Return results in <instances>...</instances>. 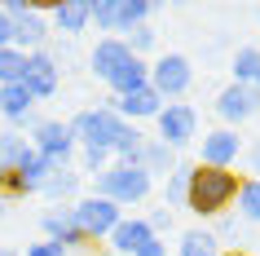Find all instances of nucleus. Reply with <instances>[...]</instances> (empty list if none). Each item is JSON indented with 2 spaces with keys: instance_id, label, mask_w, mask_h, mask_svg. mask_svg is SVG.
Here are the masks:
<instances>
[{
  "instance_id": "obj_1",
  "label": "nucleus",
  "mask_w": 260,
  "mask_h": 256,
  "mask_svg": "<svg viewBox=\"0 0 260 256\" xmlns=\"http://www.w3.org/2000/svg\"><path fill=\"white\" fill-rule=\"evenodd\" d=\"M238 186H243V177L230 173V168H199V163H194L190 190H185V208H190L199 221H216V216H225L234 208Z\"/></svg>"
},
{
  "instance_id": "obj_2",
  "label": "nucleus",
  "mask_w": 260,
  "mask_h": 256,
  "mask_svg": "<svg viewBox=\"0 0 260 256\" xmlns=\"http://www.w3.org/2000/svg\"><path fill=\"white\" fill-rule=\"evenodd\" d=\"M154 190V177L146 173V168H137V163H110L106 173L93 177V194L97 199H110L115 208H141V203L150 199Z\"/></svg>"
},
{
  "instance_id": "obj_3",
  "label": "nucleus",
  "mask_w": 260,
  "mask_h": 256,
  "mask_svg": "<svg viewBox=\"0 0 260 256\" xmlns=\"http://www.w3.org/2000/svg\"><path fill=\"white\" fill-rule=\"evenodd\" d=\"M67 124H71V137H75V146H80V150H115L119 133L128 128L106 102H102V106L80 110V115H71Z\"/></svg>"
},
{
  "instance_id": "obj_4",
  "label": "nucleus",
  "mask_w": 260,
  "mask_h": 256,
  "mask_svg": "<svg viewBox=\"0 0 260 256\" xmlns=\"http://www.w3.org/2000/svg\"><path fill=\"white\" fill-rule=\"evenodd\" d=\"M5 14H9V22H14V49H22V53H36V49H49V18H44L40 5H27V0H5L0 5Z\"/></svg>"
},
{
  "instance_id": "obj_5",
  "label": "nucleus",
  "mask_w": 260,
  "mask_h": 256,
  "mask_svg": "<svg viewBox=\"0 0 260 256\" xmlns=\"http://www.w3.org/2000/svg\"><path fill=\"white\" fill-rule=\"evenodd\" d=\"M71 216H75L80 234L88 239V247H93V243H106V239H110V230L123 221L119 208H115L110 199H97V194H80V199L71 203Z\"/></svg>"
},
{
  "instance_id": "obj_6",
  "label": "nucleus",
  "mask_w": 260,
  "mask_h": 256,
  "mask_svg": "<svg viewBox=\"0 0 260 256\" xmlns=\"http://www.w3.org/2000/svg\"><path fill=\"white\" fill-rule=\"evenodd\" d=\"M62 58L49 53V49H36V53H27V71H22V89L31 93V102L40 106V102H53L57 89H62Z\"/></svg>"
},
{
  "instance_id": "obj_7",
  "label": "nucleus",
  "mask_w": 260,
  "mask_h": 256,
  "mask_svg": "<svg viewBox=\"0 0 260 256\" xmlns=\"http://www.w3.org/2000/svg\"><path fill=\"white\" fill-rule=\"evenodd\" d=\"M194 84V62L185 53H159L150 62V89L164 102H181Z\"/></svg>"
},
{
  "instance_id": "obj_8",
  "label": "nucleus",
  "mask_w": 260,
  "mask_h": 256,
  "mask_svg": "<svg viewBox=\"0 0 260 256\" xmlns=\"http://www.w3.org/2000/svg\"><path fill=\"white\" fill-rule=\"evenodd\" d=\"M154 128H159V141H164L168 150H185L199 137V110L190 106V102H164V110L154 115Z\"/></svg>"
},
{
  "instance_id": "obj_9",
  "label": "nucleus",
  "mask_w": 260,
  "mask_h": 256,
  "mask_svg": "<svg viewBox=\"0 0 260 256\" xmlns=\"http://www.w3.org/2000/svg\"><path fill=\"white\" fill-rule=\"evenodd\" d=\"M27 141H31V150H40L44 159H53V163H71L80 155L67 120H36V128L27 133Z\"/></svg>"
},
{
  "instance_id": "obj_10",
  "label": "nucleus",
  "mask_w": 260,
  "mask_h": 256,
  "mask_svg": "<svg viewBox=\"0 0 260 256\" xmlns=\"http://www.w3.org/2000/svg\"><path fill=\"white\" fill-rule=\"evenodd\" d=\"M251 115H260V89L230 80L216 93V120H220V128H243Z\"/></svg>"
},
{
  "instance_id": "obj_11",
  "label": "nucleus",
  "mask_w": 260,
  "mask_h": 256,
  "mask_svg": "<svg viewBox=\"0 0 260 256\" xmlns=\"http://www.w3.org/2000/svg\"><path fill=\"white\" fill-rule=\"evenodd\" d=\"M243 159V137L238 128H212L199 137V168H238Z\"/></svg>"
},
{
  "instance_id": "obj_12",
  "label": "nucleus",
  "mask_w": 260,
  "mask_h": 256,
  "mask_svg": "<svg viewBox=\"0 0 260 256\" xmlns=\"http://www.w3.org/2000/svg\"><path fill=\"white\" fill-rule=\"evenodd\" d=\"M40 234L49 243H57L62 252H80V247H88V239L80 234L75 216H71V203H67V208H44V212H40Z\"/></svg>"
},
{
  "instance_id": "obj_13",
  "label": "nucleus",
  "mask_w": 260,
  "mask_h": 256,
  "mask_svg": "<svg viewBox=\"0 0 260 256\" xmlns=\"http://www.w3.org/2000/svg\"><path fill=\"white\" fill-rule=\"evenodd\" d=\"M106 106L115 110L123 124H137V128H141L146 120H154V115L164 110V97L146 84V89H133V93H123V97H106Z\"/></svg>"
},
{
  "instance_id": "obj_14",
  "label": "nucleus",
  "mask_w": 260,
  "mask_h": 256,
  "mask_svg": "<svg viewBox=\"0 0 260 256\" xmlns=\"http://www.w3.org/2000/svg\"><path fill=\"white\" fill-rule=\"evenodd\" d=\"M0 120L18 128V133H31L36 128V102L22 84H0Z\"/></svg>"
},
{
  "instance_id": "obj_15",
  "label": "nucleus",
  "mask_w": 260,
  "mask_h": 256,
  "mask_svg": "<svg viewBox=\"0 0 260 256\" xmlns=\"http://www.w3.org/2000/svg\"><path fill=\"white\" fill-rule=\"evenodd\" d=\"M128 58H133V49H128V44H123L119 36H97L93 53H88V71H93L97 80L106 84L110 75H115V71H119L123 62H128Z\"/></svg>"
},
{
  "instance_id": "obj_16",
  "label": "nucleus",
  "mask_w": 260,
  "mask_h": 256,
  "mask_svg": "<svg viewBox=\"0 0 260 256\" xmlns=\"http://www.w3.org/2000/svg\"><path fill=\"white\" fill-rule=\"evenodd\" d=\"M44 18H49V31H62L75 40L88 31V0H62L53 9H44Z\"/></svg>"
},
{
  "instance_id": "obj_17",
  "label": "nucleus",
  "mask_w": 260,
  "mask_h": 256,
  "mask_svg": "<svg viewBox=\"0 0 260 256\" xmlns=\"http://www.w3.org/2000/svg\"><path fill=\"white\" fill-rule=\"evenodd\" d=\"M80 177H84V173L75 168V163H62V168L49 173V181L40 186V194L53 203V208H67V203L80 199Z\"/></svg>"
},
{
  "instance_id": "obj_18",
  "label": "nucleus",
  "mask_w": 260,
  "mask_h": 256,
  "mask_svg": "<svg viewBox=\"0 0 260 256\" xmlns=\"http://www.w3.org/2000/svg\"><path fill=\"white\" fill-rule=\"evenodd\" d=\"M154 234H150V225H146V221H141V216H123L119 225L110 230V252H119V256H133L137 252V247H146V243H150Z\"/></svg>"
},
{
  "instance_id": "obj_19",
  "label": "nucleus",
  "mask_w": 260,
  "mask_h": 256,
  "mask_svg": "<svg viewBox=\"0 0 260 256\" xmlns=\"http://www.w3.org/2000/svg\"><path fill=\"white\" fill-rule=\"evenodd\" d=\"M146 84H150V62L146 58H128L106 80V89H110V97H123V93H133V89H146Z\"/></svg>"
},
{
  "instance_id": "obj_20",
  "label": "nucleus",
  "mask_w": 260,
  "mask_h": 256,
  "mask_svg": "<svg viewBox=\"0 0 260 256\" xmlns=\"http://www.w3.org/2000/svg\"><path fill=\"white\" fill-rule=\"evenodd\" d=\"M150 14H154L150 0H115V36L123 40L128 31L150 27Z\"/></svg>"
},
{
  "instance_id": "obj_21",
  "label": "nucleus",
  "mask_w": 260,
  "mask_h": 256,
  "mask_svg": "<svg viewBox=\"0 0 260 256\" xmlns=\"http://www.w3.org/2000/svg\"><path fill=\"white\" fill-rule=\"evenodd\" d=\"M177 163H181L177 150H168L159 137H146V141H141V168H146L150 177H168Z\"/></svg>"
},
{
  "instance_id": "obj_22",
  "label": "nucleus",
  "mask_w": 260,
  "mask_h": 256,
  "mask_svg": "<svg viewBox=\"0 0 260 256\" xmlns=\"http://www.w3.org/2000/svg\"><path fill=\"white\" fill-rule=\"evenodd\" d=\"M230 75H234V84L260 89V44H243V49L230 58Z\"/></svg>"
},
{
  "instance_id": "obj_23",
  "label": "nucleus",
  "mask_w": 260,
  "mask_h": 256,
  "mask_svg": "<svg viewBox=\"0 0 260 256\" xmlns=\"http://www.w3.org/2000/svg\"><path fill=\"white\" fill-rule=\"evenodd\" d=\"M53 168H62V163H53V159H44L40 150H27V155H22V159H18V168H14V173L22 177V181H27V186L36 190V194H40V186H44V181H49V173H53Z\"/></svg>"
},
{
  "instance_id": "obj_24",
  "label": "nucleus",
  "mask_w": 260,
  "mask_h": 256,
  "mask_svg": "<svg viewBox=\"0 0 260 256\" xmlns=\"http://www.w3.org/2000/svg\"><path fill=\"white\" fill-rule=\"evenodd\" d=\"M220 252H225V247L216 243V234H212V230H185L172 256H220Z\"/></svg>"
},
{
  "instance_id": "obj_25",
  "label": "nucleus",
  "mask_w": 260,
  "mask_h": 256,
  "mask_svg": "<svg viewBox=\"0 0 260 256\" xmlns=\"http://www.w3.org/2000/svg\"><path fill=\"white\" fill-rule=\"evenodd\" d=\"M190 173H194V163H177V168H172V173L164 177V208H168V212H172V208H185Z\"/></svg>"
},
{
  "instance_id": "obj_26",
  "label": "nucleus",
  "mask_w": 260,
  "mask_h": 256,
  "mask_svg": "<svg viewBox=\"0 0 260 256\" xmlns=\"http://www.w3.org/2000/svg\"><path fill=\"white\" fill-rule=\"evenodd\" d=\"M234 208H238V221H247V225H260V177H243Z\"/></svg>"
},
{
  "instance_id": "obj_27",
  "label": "nucleus",
  "mask_w": 260,
  "mask_h": 256,
  "mask_svg": "<svg viewBox=\"0 0 260 256\" xmlns=\"http://www.w3.org/2000/svg\"><path fill=\"white\" fill-rule=\"evenodd\" d=\"M31 150L27 133H18V128H0V173H14L18 159Z\"/></svg>"
},
{
  "instance_id": "obj_28",
  "label": "nucleus",
  "mask_w": 260,
  "mask_h": 256,
  "mask_svg": "<svg viewBox=\"0 0 260 256\" xmlns=\"http://www.w3.org/2000/svg\"><path fill=\"white\" fill-rule=\"evenodd\" d=\"M22 71H27V53L22 49H0V84H18L22 80Z\"/></svg>"
},
{
  "instance_id": "obj_29",
  "label": "nucleus",
  "mask_w": 260,
  "mask_h": 256,
  "mask_svg": "<svg viewBox=\"0 0 260 256\" xmlns=\"http://www.w3.org/2000/svg\"><path fill=\"white\" fill-rule=\"evenodd\" d=\"M88 27L115 36V0H88Z\"/></svg>"
},
{
  "instance_id": "obj_30",
  "label": "nucleus",
  "mask_w": 260,
  "mask_h": 256,
  "mask_svg": "<svg viewBox=\"0 0 260 256\" xmlns=\"http://www.w3.org/2000/svg\"><path fill=\"white\" fill-rule=\"evenodd\" d=\"M123 44L133 49V58H146V53H154L159 31H154V27H137V31H128V36H123Z\"/></svg>"
},
{
  "instance_id": "obj_31",
  "label": "nucleus",
  "mask_w": 260,
  "mask_h": 256,
  "mask_svg": "<svg viewBox=\"0 0 260 256\" xmlns=\"http://www.w3.org/2000/svg\"><path fill=\"white\" fill-rule=\"evenodd\" d=\"M110 163H115V159H110V150H80V173H106V168H110Z\"/></svg>"
},
{
  "instance_id": "obj_32",
  "label": "nucleus",
  "mask_w": 260,
  "mask_h": 256,
  "mask_svg": "<svg viewBox=\"0 0 260 256\" xmlns=\"http://www.w3.org/2000/svg\"><path fill=\"white\" fill-rule=\"evenodd\" d=\"M141 221L150 225V234H154V239H164L168 230H172V212H168V208H150V212L141 216Z\"/></svg>"
},
{
  "instance_id": "obj_33",
  "label": "nucleus",
  "mask_w": 260,
  "mask_h": 256,
  "mask_svg": "<svg viewBox=\"0 0 260 256\" xmlns=\"http://www.w3.org/2000/svg\"><path fill=\"white\" fill-rule=\"evenodd\" d=\"M22 256H67L57 243H49V239H40V243H27V252Z\"/></svg>"
},
{
  "instance_id": "obj_34",
  "label": "nucleus",
  "mask_w": 260,
  "mask_h": 256,
  "mask_svg": "<svg viewBox=\"0 0 260 256\" xmlns=\"http://www.w3.org/2000/svg\"><path fill=\"white\" fill-rule=\"evenodd\" d=\"M212 234H216V243H220V239H230V234H238V216H230V212L216 216V230H212Z\"/></svg>"
},
{
  "instance_id": "obj_35",
  "label": "nucleus",
  "mask_w": 260,
  "mask_h": 256,
  "mask_svg": "<svg viewBox=\"0 0 260 256\" xmlns=\"http://www.w3.org/2000/svg\"><path fill=\"white\" fill-rule=\"evenodd\" d=\"M243 159H247V168H251V177H260V137L251 146H243Z\"/></svg>"
},
{
  "instance_id": "obj_36",
  "label": "nucleus",
  "mask_w": 260,
  "mask_h": 256,
  "mask_svg": "<svg viewBox=\"0 0 260 256\" xmlns=\"http://www.w3.org/2000/svg\"><path fill=\"white\" fill-rule=\"evenodd\" d=\"M14 44V22H9V14L0 9V49H9Z\"/></svg>"
},
{
  "instance_id": "obj_37",
  "label": "nucleus",
  "mask_w": 260,
  "mask_h": 256,
  "mask_svg": "<svg viewBox=\"0 0 260 256\" xmlns=\"http://www.w3.org/2000/svg\"><path fill=\"white\" fill-rule=\"evenodd\" d=\"M133 256H168V243H164V239H150L146 247H137Z\"/></svg>"
},
{
  "instance_id": "obj_38",
  "label": "nucleus",
  "mask_w": 260,
  "mask_h": 256,
  "mask_svg": "<svg viewBox=\"0 0 260 256\" xmlns=\"http://www.w3.org/2000/svg\"><path fill=\"white\" fill-rule=\"evenodd\" d=\"M220 256H256V252H243V247H234V252H220Z\"/></svg>"
},
{
  "instance_id": "obj_39",
  "label": "nucleus",
  "mask_w": 260,
  "mask_h": 256,
  "mask_svg": "<svg viewBox=\"0 0 260 256\" xmlns=\"http://www.w3.org/2000/svg\"><path fill=\"white\" fill-rule=\"evenodd\" d=\"M0 256H22V252H18V247H0Z\"/></svg>"
},
{
  "instance_id": "obj_40",
  "label": "nucleus",
  "mask_w": 260,
  "mask_h": 256,
  "mask_svg": "<svg viewBox=\"0 0 260 256\" xmlns=\"http://www.w3.org/2000/svg\"><path fill=\"white\" fill-rule=\"evenodd\" d=\"M5 208H9V203H5V199H0V221H5Z\"/></svg>"
}]
</instances>
